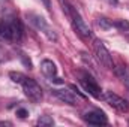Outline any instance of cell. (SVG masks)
Returning <instances> with one entry per match:
<instances>
[{
	"label": "cell",
	"instance_id": "obj_14",
	"mask_svg": "<svg viewBox=\"0 0 129 127\" xmlns=\"http://www.w3.org/2000/svg\"><path fill=\"white\" fill-rule=\"evenodd\" d=\"M113 26L116 29H119L120 32H128L129 30V21H126V20H117L116 23H113Z\"/></svg>",
	"mask_w": 129,
	"mask_h": 127
},
{
	"label": "cell",
	"instance_id": "obj_6",
	"mask_svg": "<svg viewBox=\"0 0 129 127\" xmlns=\"http://www.w3.org/2000/svg\"><path fill=\"white\" fill-rule=\"evenodd\" d=\"M23 91H24V94L27 96V99L32 100L33 103H39L42 100V97H44L41 85L35 79H32V78H27L23 82Z\"/></svg>",
	"mask_w": 129,
	"mask_h": 127
},
{
	"label": "cell",
	"instance_id": "obj_4",
	"mask_svg": "<svg viewBox=\"0 0 129 127\" xmlns=\"http://www.w3.org/2000/svg\"><path fill=\"white\" fill-rule=\"evenodd\" d=\"M78 81H80L81 87L90 96H93L95 99H101L102 97V90H101L99 84L89 72H78Z\"/></svg>",
	"mask_w": 129,
	"mask_h": 127
},
{
	"label": "cell",
	"instance_id": "obj_13",
	"mask_svg": "<svg viewBox=\"0 0 129 127\" xmlns=\"http://www.w3.org/2000/svg\"><path fill=\"white\" fill-rule=\"evenodd\" d=\"M9 78H11L14 82L21 84V85H23V82L27 79V76H26V75H23V73H20V72H11V73H9Z\"/></svg>",
	"mask_w": 129,
	"mask_h": 127
},
{
	"label": "cell",
	"instance_id": "obj_9",
	"mask_svg": "<svg viewBox=\"0 0 129 127\" xmlns=\"http://www.w3.org/2000/svg\"><path fill=\"white\" fill-rule=\"evenodd\" d=\"M41 72L50 79V81H54L57 84H62L63 81L60 78H57V67L56 64L53 63L51 60H42L41 61Z\"/></svg>",
	"mask_w": 129,
	"mask_h": 127
},
{
	"label": "cell",
	"instance_id": "obj_3",
	"mask_svg": "<svg viewBox=\"0 0 129 127\" xmlns=\"http://www.w3.org/2000/svg\"><path fill=\"white\" fill-rule=\"evenodd\" d=\"M27 20L30 21V24H32L36 30L42 32L47 37H48V39H50V40H53V42H56V40H57V33H56L51 27H50V26H48L47 20H45L42 15L35 14V12H27Z\"/></svg>",
	"mask_w": 129,
	"mask_h": 127
},
{
	"label": "cell",
	"instance_id": "obj_11",
	"mask_svg": "<svg viewBox=\"0 0 129 127\" xmlns=\"http://www.w3.org/2000/svg\"><path fill=\"white\" fill-rule=\"evenodd\" d=\"M116 75L122 79V82L125 84V87L129 90V69L125 66H120V67H116Z\"/></svg>",
	"mask_w": 129,
	"mask_h": 127
},
{
	"label": "cell",
	"instance_id": "obj_5",
	"mask_svg": "<svg viewBox=\"0 0 129 127\" xmlns=\"http://www.w3.org/2000/svg\"><path fill=\"white\" fill-rule=\"evenodd\" d=\"M93 49H95V54H96L98 61L102 64V66H105L107 69H113V67H114L113 55L110 54V51L107 49V46L104 45L102 40L95 39V42H93Z\"/></svg>",
	"mask_w": 129,
	"mask_h": 127
},
{
	"label": "cell",
	"instance_id": "obj_19",
	"mask_svg": "<svg viewBox=\"0 0 129 127\" xmlns=\"http://www.w3.org/2000/svg\"><path fill=\"white\" fill-rule=\"evenodd\" d=\"M41 2L44 3V6H45V9L51 12V2H50V0H41Z\"/></svg>",
	"mask_w": 129,
	"mask_h": 127
},
{
	"label": "cell",
	"instance_id": "obj_20",
	"mask_svg": "<svg viewBox=\"0 0 129 127\" xmlns=\"http://www.w3.org/2000/svg\"><path fill=\"white\" fill-rule=\"evenodd\" d=\"M9 0H0V5H5V3H8Z\"/></svg>",
	"mask_w": 129,
	"mask_h": 127
},
{
	"label": "cell",
	"instance_id": "obj_10",
	"mask_svg": "<svg viewBox=\"0 0 129 127\" xmlns=\"http://www.w3.org/2000/svg\"><path fill=\"white\" fill-rule=\"evenodd\" d=\"M83 118L86 123H89L92 126H105L108 123V118L102 111H89L84 114Z\"/></svg>",
	"mask_w": 129,
	"mask_h": 127
},
{
	"label": "cell",
	"instance_id": "obj_2",
	"mask_svg": "<svg viewBox=\"0 0 129 127\" xmlns=\"http://www.w3.org/2000/svg\"><path fill=\"white\" fill-rule=\"evenodd\" d=\"M68 17L71 18V23H72V27H74L75 33H77L81 39L89 40V39L93 37V33L90 30V27L86 24V21L83 20V17H81L80 12L77 11V8H74L72 5H71V8H69V15H68Z\"/></svg>",
	"mask_w": 129,
	"mask_h": 127
},
{
	"label": "cell",
	"instance_id": "obj_18",
	"mask_svg": "<svg viewBox=\"0 0 129 127\" xmlns=\"http://www.w3.org/2000/svg\"><path fill=\"white\" fill-rule=\"evenodd\" d=\"M17 115H18L20 118H26V117L29 115V112H27L26 109H18V111H17Z\"/></svg>",
	"mask_w": 129,
	"mask_h": 127
},
{
	"label": "cell",
	"instance_id": "obj_15",
	"mask_svg": "<svg viewBox=\"0 0 129 127\" xmlns=\"http://www.w3.org/2000/svg\"><path fill=\"white\" fill-rule=\"evenodd\" d=\"M98 26H99L101 29H104V30H108L110 27H113V23H111L108 18L101 17V18H98Z\"/></svg>",
	"mask_w": 129,
	"mask_h": 127
},
{
	"label": "cell",
	"instance_id": "obj_17",
	"mask_svg": "<svg viewBox=\"0 0 129 127\" xmlns=\"http://www.w3.org/2000/svg\"><path fill=\"white\" fill-rule=\"evenodd\" d=\"M59 3H60L62 9L64 11V14H66V15H69V8H71L69 2H68V0H59Z\"/></svg>",
	"mask_w": 129,
	"mask_h": 127
},
{
	"label": "cell",
	"instance_id": "obj_22",
	"mask_svg": "<svg viewBox=\"0 0 129 127\" xmlns=\"http://www.w3.org/2000/svg\"><path fill=\"white\" fill-rule=\"evenodd\" d=\"M126 37H128V40H129V34H128V36H126Z\"/></svg>",
	"mask_w": 129,
	"mask_h": 127
},
{
	"label": "cell",
	"instance_id": "obj_21",
	"mask_svg": "<svg viewBox=\"0 0 129 127\" xmlns=\"http://www.w3.org/2000/svg\"><path fill=\"white\" fill-rule=\"evenodd\" d=\"M110 2H113V3H116V2H117V0H110Z\"/></svg>",
	"mask_w": 129,
	"mask_h": 127
},
{
	"label": "cell",
	"instance_id": "obj_16",
	"mask_svg": "<svg viewBox=\"0 0 129 127\" xmlns=\"http://www.w3.org/2000/svg\"><path fill=\"white\" fill-rule=\"evenodd\" d=\"M8 60H9V57H8V51H6L3 46H0V63L8 61Z\"/></svg>",
	"mask_w": 129,
	"mask_h": 127
},
{
	"label": "cell",
	"instance_id": "obj_1",
	"mask_svg": "<svg viewBox=\"0 0 129 127\" xmlns=\"http://www.w3.org/2000/svg\"><path fill=\"white\" fill-rule=\"evenodd\" d=\"M23 24L15 15H5L0 21V39L6 42H20L23 39Z\"/></svg>",
	"mask_w": 129,
	"mask_h": 127
},
{
	"label": "cell",
	"instance_id": "obj_8",
	"mask_svg": "<svg viewBox=\"0 0 129 127\" xmlns=\"http://www.w3.org/2000/svg\"><path fill=\"white\" fill-rule=\"evenodd\" d=\"M51 93L56 96L59 100H62L63 103H68V105H71V106H77V105L80 103V100H83L74 90L71 91V88H69V90H66V88H53Z\"/></svg>",
	"mask_w": 129,
	"mask_h": 127
},
{
	"label": "cell",
	"instance_id": "obj_12",
	"mask_svg": "<svg viewBox=\"0 0 129 127\" xmlns=\"http://www.w3.org/2000/svg\"><path fill=\"white\" fill-rule=\"evenodd\" d=\"M38 126H41V127L54 126V120H53V117H50V115H41V117L38 118Z\"/></svg>",
	"mask_w": 129,
	"mask_h": 127
},
{
	"label": "cell",
	"instance_id": "obj_7",
	"mask_svg": "<svg viewBox=\"0 0 129 127\" xmlns=\"http://www.w3.org/2000/svg\"><path fill=\"white\" fill-rule=\"evenodd\" d=\"M102 97H104V100H105L111 108L117 109L119 112H128V111H129L128 100H125L123 97L117 96L116 93H113V91H105Z\"/></svg>",
	"mask_w": 129,
	"mask_h": 127
}]
</instances>
